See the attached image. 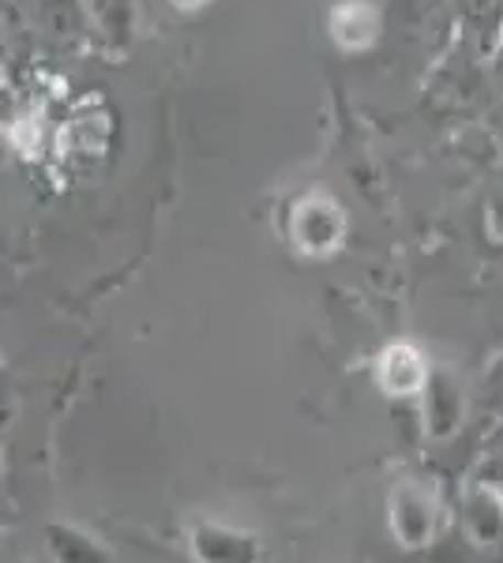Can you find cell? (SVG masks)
Wrapping results in <instances>:
<instances>
[{
	"label": "cell",
	"mask_w": 503,
	"mask_h": 563,
	"mask_svg": "<svg viewBox=\"0 0 503 563\" xmlns=\"http://www.w3.org/2000/svg\"><path fill=\"white\" fill-rule=\"evenodd\" d=\"M192 544H196L204 563H252L255 560L252 538H241V533H230V530H215V526H199Z\"/></svg>",
	"instance_id": "obj_1"
},
{
	"label": "cell",
	"mask_w": 503,
	"mask_h": 563,
	"mask_svg": "<svg viewBox=\"0 0 503 563\" xmlns=\"http://www.w3.org/2000/svg\"><path fill=\"white\" fill-rule=\"evenodd\" d=\"M45 538H50V552L57 563H109L102 544L87 538L84 530H76V526H50Z\"/></svg>",
	"instance_id": "obj_2"
},
{
	"label": "cell",
	"mask_w": 503,
	"mask_h": 563,
	"mask_svg": "<svg viewBox=\"0 0 503 563\" xmlns=\"http://www.w3.org/2000/svg\"><path fill=\"white\" fill-rule=\"evenodd\" d=\"M383 384H387L395 395H406L420 384V365L409 350H391L387 361H383Z\"/></svg>",
	"instance_id": "obj_3"
},
{
	"label": "cell",
	"mask_w": 503,
	"mask_h": 563,
	"mask_svg": "<svg viewBox=\"0 0 503 563\" xmlns=\"http://www.w3.org/2000/svg\"><path fill=\"white\" fill-rule=\"evenodd\" d=\"M173 4H181V8H196V4H204V0H173Z\"/></svg>",
	"instance_id": "obj_4"
},
{
	"label": "cell",
	"mask_w": 503,
	"mask_h": 563,
	"mask_svg": "<svg viewBox=\"0 0 503 563\" xmlns=\"http://www.w3.org/2000/svg\"><path fill=\"white\" fill-rule=\"evenodd\" d=\"M0 470H4V459H0Z\"/></svg>",
	"instance_id": "obj_5"
}]
</instances>
